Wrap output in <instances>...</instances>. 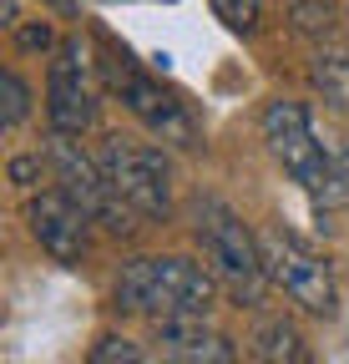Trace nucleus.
I'll return each mask as SVG.
<instances>
[{
	"label": "nucleus",
	"mask_w": 349,
	"mask_h": 364,
	"mask_svg": "<svg viewBox=\"0 0 349 364\" xmlns=\"http://www.w3.org/2000/svg\"><path fill=\"white\" fill-rule=\"evenodd\" d=\"M107 86L127 102V112H132L152 136H162V142H172V147H198V127H193L188 107L172 97V91H162L157 81H147L127 56L107 61Z\"/></svg>",
	"instance_id": "6"
},
{
	"label": "nucleus",
	"mask_w": 349,
	"mask_h": 364,
	"mask_svg": "<svg viewBox=\"0 0 349 364\" xmlns=\"http://www.w3.org/2000/svg\"><path fill=\"white\" fill-rule=\"evenodd\" d=\"M46 162H51V172H56L61 188H66L86 213H92V223L112 228V233H122V238H132V233H137V213L117 198V188H112L107 172H102V162H97V157H86L66 132H56V142H51Z\"/></svg>",
	"instance_id": "5"
},
{
	"label": "nucleus",
	"mask_w": 349,
	"mask_h": 364,
	"mask_svg": "<svg viewBox=\"0 0 349 364\" xmlns=\"http://www.w3.org/2000/svg\"><path fill=\"white\" fill-rule=\"evenodd\" d=\"M0 11H6V26H21L16 21V0H0Z\"/></svg>",
	"instance_id": "18"
},
{
	"label": "nucleus",
	"mask_w": 349,
	"mask_h": 364,
	"mask_svg": "<svg viewBox=\"0 0 349 364\" xmlns=\"http://www.w3.org/2000/svg\"><path fill=\"white\" fill-rule=\"evenodd\" d=\"M26 223H31V233H36V243L46 248L56 263H81L86 258V248H92V213H86L66 188H46V193H36L31 203H26Z\"/></svg>",
	"instance_id": "9"
},
{
	"label": "nucleus",
	"mask_w": 349,
	"mask_h": 364,
	"mask_svg": "<svg viewBox=\"0 0 349 364\" xmlns=\"http://www.w3.org/2000/svg\"><path fill=\"white\" fill-rule=\"evenodd\" d=\"M314 86L324 91L334 107L349 112V51H329V56H319V61H314Z\"/></svg>",
	"instance_id": "12"
},
{
	"label": "nucleus",
	"mask_w": 349,
	"mask_h": 364,
	"mask_svg": "<svg viewBox=\"0 0 349 364\" xmlns=\"http://www.w3.org/2000/svg\"><path fill=\"white\" fill-rule=\"evenodd\" d=\"M264 142H269V152L279 157V167L299 182V188H309L314 198L324 193L334 157H324L319 136H314V127H309V112H304L299 102H284V97H279V102L264 107Z\"/></svg>",
	"instance_id": "7"
},
{
	"label": "nucleus",
	"mask_w": 349,
	"mask_h": 364,
	"mask_svg": "<svg viewBox=\"0 0 349 364\" xmlns=\"http://www.w3.org/2000/svg\"><path fill=\"white\" fill-rule=\"evenodd\" d=\"M16 41H21V51H51L56 36L46 21H36V26H16Z\"/></svg>",
	"instance_id": "16"
},
{
	"label": "nucleus",
	"mask_w": 349,
	"mask_h": 364,
	"mask_svg": "<svg viewBox=\"0 0 349 364\" xmlns=\"http://www.w3.org/2000/svg\"><path fill=\"white\" fill-rule=\"evenodd\" d=\"M97 162H102L107 182L117 188V198L137 218H167L172 213V167L157 147L112 132L102 142V152H97Z\"/></svg>",
	"instance_id": "3"
},
{
	"label": "nucleus",
	"mask_w": 349,
	"mask_h": 364,
	"mask_svg": "<svg viewBox=\"0 0 349 364\" xmlns=\"http://www.w3.org/2000/svg\"><path fill=\"white\" fill-rule=\"evenodd\" d=\"M218 304V279L188 258H132L117 273V309L162 318H208Z\"/></svg>",
	"instance_id": "1"
},
{
	"label": "nucleus",
	"mask_w": 349,
	"mask_h": 364,
	"mask_svg": "<svg viewBox=\"0 0 349 364\" xmlns=\"http://www.w3.org/2000/svg\"><path fill=\"white\" fill-rule=\"evenodd\" d=\"M258 248H264V273H269V284L284 289L304 314H319L329 318L339 309V289H334V268L304 243L294 238L289 228H269L264 238H258Z\"/></svg>",
	"instance_id": "4"
},
{
	"label": "nucleus",
	"mask_w": 349,
	"mask_h": 364,
	"mask_svg": "<svg viewBox=\"0 0 349 364\" xmlns=\"http://www.w3.org/2000/svg\"><path fill=\"white\" fill-rule=\"evenodd\" d=\"M253 354H258V364H309V344H304V334L289 324V318H269V324H258Z\"/></svg>",
	"instance_id": "11"
},
{
	"label": "nucleus",
	"mask_w": 349,
	"mask_h": 364,
	"mask_svg": "<svg viewBox=\"0 0 349 364\" xmlns=\"http://www.w3.org/2000/svg\"><path fill=\"white\" fill-rule=\"evenodd\" d=\"M46 117L66 136H81L97 122V81H92V61H86L81 41L56 46V61L46 76Z\"/></svg>",
	"instance_id": "8"
},
{
	"label": "nucleus",
	"mask_w": 349,
	"mask_h": 364,
	"mask_svg": "<svg viewBox=\"0 0 349 364\" xmlns=\"http://www.w3.org/2000/svg\"><path fill=\"white\" fill-rule=\"evenodd\" d=\"M157 349L167 364H238V349L228 334L208 329L203 318H162Z\"/></svg>",
	"instance_id": "10"
},
{
	"label": "nucleus",
	"mask_w": 349,
	"mask_h": 364,
	"mask_svg": "<svg viewBox=\"0 0 349 364\" xmlns=\"http://www.w3.org/2000/svg\"><path fill=\"white\" fill-rule=\"evenodd\" d=\"M258 6H264V0H213V16L228 31H253L258 26Z\"/></svg>",
	"instance_id": "15"
},
{
	"label": "nucleus",
	"mask_w": 349,
	"mask_h": 364,
	"mask_svg": "<svg viewBox=\"0 0 349 364\" xmlns=\"http://www.w3.org/2000/svg\"><path fill=\"white\" fill-rule=\"evenodd\" d=\"M86 364H142V344L127 339V334H102L92 344V359Z\"/></svg>",
	"instance_id": "13"
},
{
	"label": "nucleus",
	"mask_w": 349,
	"mask_h": 364,
	"mask_svg": "<svg viewBox=\"0 0 349 364\" xmlns=\"http://www.w3.org/2000/svg\"><path fill=\"white\" fill-rule=\"evenodd\" d=\"M0 97H6V112H0V122H6V127H21L26 112H31V91H26V81H21L16 71L0 76Z\"/></svg>",
	"instance_id": "14"
},
{
	"label": "nucleus",
	"mask_w": 349,
	"mask_h": 364,
	"mask_svg": "<svg viewBox=\"0 0 349 364\" xmlns=\"http://www.w3.org/2000/svg\"><path fill=\"white\" fill-rule=\"evenodd\" d=\"M51 162H41V157H16L11 162V182H21V188H31V182L41 177V172H46Z\"/></svg>",
	"instance_id": "17"
},
{
	"label": "nucleus",
	"mask_w": 349,
	"mask_h": 364,
	"mask_svg": "<svg viewBox=\"0 0 349 364\" xmlns=\"http://www.w3.org/2000/svg\"><path fill=\"white\" fill-rule=\"evenodd\" d=\"M193 238L208 258V273L218 284H223L238 304H264V284H269V273H264V248H258V238L243 228V218L228 208V203H218L208 198L198 208V228H193Z\"/></svg>",
	"instance_id": "2"
}]
</instances>
